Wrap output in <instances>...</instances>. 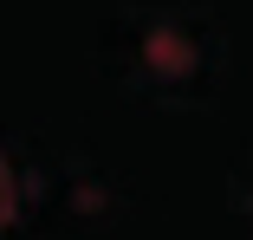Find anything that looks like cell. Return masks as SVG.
Returning <instances> with one entry per match:
<instances>
[{"label": "cell", "mask_w": 253, "mask_h": 240, "mask_svg": "<svg viewBox=\"0 0 253 240\" xmlns=\"http://www.w3.org/2000/svg\"><path fill=\"white\" fill-rule=\"evenodd\" d=\"M13 208H20V195H13V169L0 162V227L13 221Z\"/></svg>", "instance_id": "6da1fadb"}]
</instances>
